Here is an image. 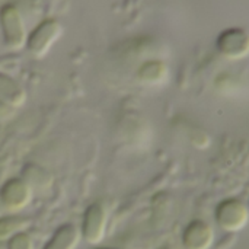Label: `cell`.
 Listing matches in <instances>:
<instances>
[{
	"label": "cell",
	"instance_id": "12",
	"mask_svg": "<svg viewBox=\"0 0 249 249\" xmlns=\"http://www.w3.org/2000/svg\"><path fill=\"white\" fill-rule=\"evenodd\" d=\"M31 220L18 213H9L6 216H0V242L10 239L13 235L23 232L29 228Z\"/></svg>",
	"mask_w": 249,
	"mask_h": 249
},
{
	"label": "cell",
	"instance_id": "10",
	"mask_svg": "<svg viewBox=\"0 0 249 249\" xmlns=\"http://www.w3.org/2000/svg\"><path fill=\"white\" fill-rule=\"evenodd\" d=\"M0 101L13 108H19L26 101V92L23 86L4 71H0Z\"/></svg>",
	"mask_w": 249,
	"mask_h": 249
},
{
	"label": "cell",
	"instance_id": "7",
	"mask_svg": "<svg viewBox=\"0 0 249 249\" xmlns=\"http://www.w3.org/2000/svg\"><path fill=\"white\" fill-rule=\"evenodd\" d=\"M181 242L185 249H210L214 244V231L206 220L194 219L184 228Z\"/></svg>",
	"mask_w": 249,
	"mask_h": 249
},
{
	"label": "cell",
	"instance_id": "2",
	"mask_svg": "<svg viewBox=\"0 0 249 249\" xmlns=\"http://www.w3.org/2000/svg\"><path fill=\"white\" fill-rule=\"evenodd\" d=\"M214 220L216 225L228 233L239 232L249 222L248 204L236 197L225 198L214 209Z\"/></svg>",
	"mask_w": 249,
	"mask_h": 249
},
{
	"label": "cell",
	"instance_id": "11",
	"mask_svg": "<svg viewBox=\"0 0 249 249\" xmlns=\"http://www.w3.org/2000/svg\"><path fill=\"white\" fill-rule=\"evenodd\" d=\"M31 188L34 190H48L53 184V177L51 174L44 169L39 165L35 163H26L22 169V177H20Z\"/></svg>",
	"mask_w": 249,
	"mask_h": 249
},
{
	"label": "cell",
	"instance_id": "14",
	"mask_svg": "<svg viewBox=\"0 0 249 249\" xmlns=\"http://www.w3.org/2000/svg\"><path fill=\"white\" fill-rule=\"evenodd\" d=\"M15 108L7 105L6 102L0 101V121H7L12 115H13Z\"/></svg>",
	"mask_w": 249,
	"mask_h": 249
},
{
	"label": "cell",
	"instance_id": "3",
	"mask_svg": "<svg viewBox=\"0 0 249 249\" xmlns=\"http://www.w3.org/2000/svg\"><path fill=\"white\" fill-rule=\"evenodd\" d=\"M61 32L63 26L57 19H44L29 32V35L26 36L25 47L32 57L42 58L60 38Z\"/></svg>",
	"mask_w": 249,
	"mask_h": 249
},
{
	"label": "cell",
	"instance_id": "9",
	"mask_svg": "<svg viewBox=\"0 0 249 249\" xmlns=\"http://www.w3.org/2000/svg\"><path fill=\"white\" fill-rule=\"evenodd\" d=\"M168 66L160 60H147L136 71V79L144 86H159L168 80Z\"/></svg>",
	"mask_w": 249,
	"mask_h": 249
},
{
	"label": "cell",
	"instance_id": "8",
	"mask_svg": "<svg viewBox=\"0 0 249 249\" xmlns=\"http://www.w3.org/2000/svg\"><path fill=\"white\" fill-rule=\"evenodd\" d=\"M80 238V229L76 225L64 223L54 231L42 249H76Z\"/></svg>",
	"mask_w": 249,
	"mask_h": 249
},
{
	"label": "cell",
	"instance_id": "4",
	"mask_svg": "<svg viewBox=\"0 0 249 249\" xmlns=\"http://www.w3.org/2000/svg\"><path fill=\"white\" fill-rule=\"evenodd\" d=\"M108 213L101 203H92L86 207L80 225V236L89 245H99L107 233Z\"/></svg>",
	"mask_w": 249,
	"mask_h": 249
},
{
	"label": "cell",
	"instance_id": "17",
	"mask_svg": "<svg viewBox=\"0 0 249 249\" xmlns=\"http://www.w3.org/2000/svg\"><path fill=\"white\" fill-rule=\"evenodd\" d=\"M248 209H249V203H248Z\"/></svg>",
	"mask_w": 249,
	"mask_h": 249
},
{
	"label": "cell",
	"instance_id": "6",
	"mask_svg": "<svg viewBox=\"0 0 249 249\" xmlns=\"http://www.w3.org/2000/svg\"><path fill=\"white\" fill-rule=\"evenodd\" d=\"M217 51L229 60H241L249 55V34L241 28L223 31L216 42Z\"/></svg>",
	"mask_w": 249,
	"mask_h": 249
},
{
	"label": "cell",
	"instance_id": "16",
	"mask_svg": "<svg viewBox=\"0 0 249 249\" xmlns=\"http://www.w3.org/2000/svg\"><path fill=\"white\" fill-rule=\"evenodd\" d=\"M0 249H3V248H1V245H0Z\"/></svg>",
	"mask_w": 249,
	"mask_h": 249
},
{
	"label": "cell",
	"instance_id": "1",
	"mask_svg": "<svg viewBox=\"0 0 249 249\" xmlns=\"http://www.w3.org/2000/svg\"><path fill=\"white\" fill-rule=\"evenodd\" d=\"M0 32L3 44L12 50L18 51L26 44L25 22L20 10L13 3H6L0 7Z\"/></svg>",
	"mask_w": 249,
	"mask_h": 249
},
{
	"label": "cell",
	"instance_id": "13",
	"mask_svg": "<svg viewBox=\"0 0 249 249\" xmlns=\"http://www.w3.org/2000/svg\"><path fill=\"white\" fill-rule=\"evenodd\" d=\"M6 249H34V241L26 231H23L6 241Z\"/></svg>",
	"mask_w": 249,
	"mask_h": 249
},
{
	"label": "cell",
	"instance_id": "15",
	"mask_svg": "<svg viewBox=\"0 0 249 249\" xmlns=\"http://www.w3.org/2000/svg\"><path fill=\"white\" fill-rule=\"evenodd\" d=\"M93 249H118V248H109V247H98V248H93Z\"/></svg>",
	"mask_w": 249,
	"mask_h": 249
},
{
	"label": "cell",
	"instance_id": "5",
	"mask_svg": "<svg viewBox=\"0 0 249 249\" xmlns=\"http://www.w3.org/2000/svg\"><path fill=\"white\" fill-rule=\"evenodd\" d=\"M34 191L22 178H9L0 187V204L9 213H19L32 201Z\"/></svg>",
	"mask_w": 249,
	"mask_h": 249
}]
</instances>
